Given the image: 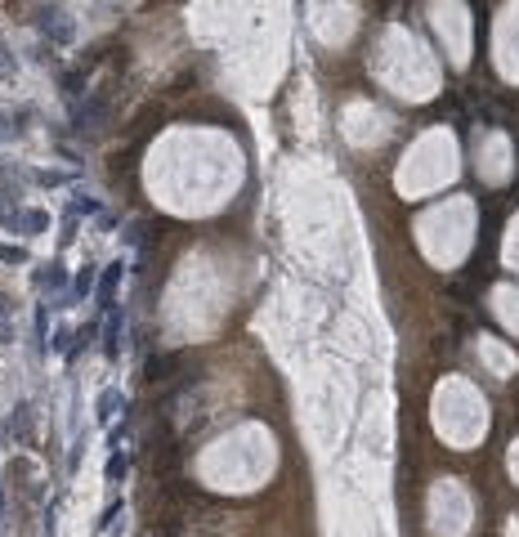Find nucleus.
<instances>
[{"instance_id": "obj_5", "label": "nucleus", "mask_w": 519, "mask_h": 537, "mask_svg": "<svg viewBox=\"0 0 519 537\" xmlns=\"http://www.w3.org/2000/svg\"><path fill=\"white\" fill-rule=\"evenodd\" d=\"M41 32H50L58 45L72 41V22L63 18V9H45V14H41Z\"/></svg>"}, {"instance_id": "obj_1", "label": "nucleus", "mask_w": 519, "mask_h": 537, "mask_svg": "<svg viewBox=\"0 0 519 537\" xmlns=\"http://www.w3.org/2000/svg\"><path fill=\"white\" fill-rule=\"evenodd\" d=\"M121 340H126V304H112V309H103V354L107 358L121 354Z\"/></svg>"}, {"instance_id": "obj_11", "label": "nucleus", "mask_w": 519, "mask_h": 537, "mask_svg": "<svg viewBox=\"0 0 519 537\" xmlns=\"http://www.w3.org/2000/svg\"><path fill=\"white\" fill-rule=\"evenodd\" d=\"M0 260H5V264H27V251H22V247H5V242H0Z\"/></svg>"}, {"instance_id": "obj_10", "label": "nucleus", "mask_w": 519, "mask_h": 537, "mask_svg": "<svg viewBox=\"0 0 519 537\" xmlns=\"http://www.w3.org/2000/svg\"><path fill=\"white\" fill-rule=\"evenodd\" d=\"M32 184H41V188H58V184H67L63 175H54V170H36L32 175Z\"/></svg>"}, {"instance_id": "obj_9", "label": "nucleus", "mask_w": 519, "mask_h": 537, "mask_svg": "<svg viewBox=\"0 0 519 537\" xmlns=\"http://www.w3.org/2000/svg\"><path fill=\"white\" fill-rule=\"evenodd\" d=\"M121 394H117V389H103V394H99V421H112V412L117 408H121Z\"/></svg>"}, {"instance_id": "obj_12", "label": "nucleus", "mask_w": 519, "mask_h": 537, "mask_svg": "<svg viewBox=\"0 0 519 537\" xmlns=\"http://www.w3.org/2000/svg\"><path fill=\"white\" fill-rule=\"evenodd\" d=\"M0 515H5V488H0Z\"/></svg>"}, {"instance_id": "obj_8", "label": "nucleus", "mask_w": 519, "mask_h": 537, "mask_svg": "<svg viewBox=\"0 0 519 537\" xmlns=\"http://www.w3.org/2000/svg\"><path fill=\"white\" fill-rule=\"evenodd\" d=\"M126 470H130V461L121 448H112V457H107V484H121L126 479Z\"/></svg>"}, {"instance_id": "obj_2", "label": "nucleus", "mask_w": 519, "mask_h": 537, "mask_svg": "<svg viewBox=\"0 0 519 537\" xmlns=\"http://www.w3.org/2000/svg\"><path fill=\"white\" fill-rule=\"evenodd\" d=\"M0 224L9 228V233H22V238H36V233H45V224H50V219H45V211H9L5 219H0Z\"/></svg>"}, {"instance_id": "obj_6", "label": "nucleus", "mask_w": 519, "mask_h": 537, "mask_svg": "<svg viewBox=\"0 0 519 537\" xmlns=\"http://www.w3.org/2000/svg\"><path fill=\"white\" fill-rule=\"evenodd\" d=\"M67 215H77V219H86V215H103V198H86V193H72Z\"/></svg>"}, {"instance_id": "obj_7", "label": "nucleus", "mask_w": 519, "mask_h": 537, "mask_svg": "<svg viewBox=\"0 0 519 537\" xmlns=\"http://www.w3.org/2000/svg\"><path fill=\"white\" fill-rule=\"evenodd\" d=\"M94 291V264H81V273L72 278V300H86Z\"/></svg>"}, {"instance_id": "obj_4", "label": "nucleus", "mask_w": 519, "mask_h": 537, "mask_svg": "<svg viewBox=\"0 0 519 537\" xmlns=\"http://www.w3.org/2000/svg\"><path fill=\"white\" fill-rule=\"evenodd\" d=\"M121 273H126V264H121V260H112V264L103 268L99 296H94V300H99V309H112V304H117V287H121Z\"/></svg>"}, {"instance_id": "obj_3", "label": "nucleus", "mask_w": 519, "mask_h": 537, "mask_svg": "<svg viewBox=\"0 0 519 537\" xmlns=\"http://www.w3.org/2000/svg\"><path fill=\"white\" fill-rule=\"evenodd\" d=\"M32 278H36V287H41V291H50V296H63V291H67V268H63V260L41 264Z\"/></svg>"}]
</instances>
